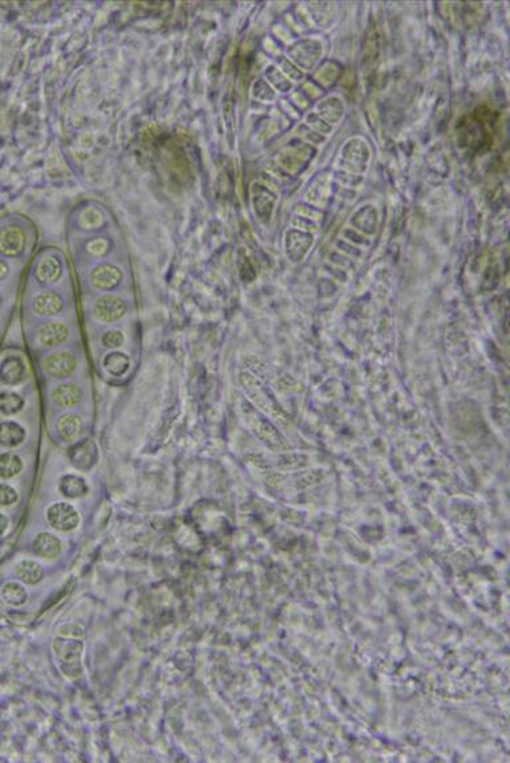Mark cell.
I'll list each match as a JSON object with an SVG mask.
<instances>
[{"label": "cell", "instance_id": "26", "mask_svg": "<svg viewBox=\"0 0 510 763\" xmlns=\"http://www.w3.org/2000/svg\"><path fill=\"white\" fill-rule=\"evenodd\" d=\"M10 273V269H8V264L4 262V260L0 259V280L4 279L7 275Z\"/></svg>", "mask_w": 510, "mask_h": 763}, {"label": "cell", "instance_id": "16", "mask_svg": "<svg viewBox=\"0 0 510 763\" xmlns=\"http://www.w3.org/2000/svg\"><path fill=\"white\" fill-rule=\"evenodd\" d=\"M60 492L67 498H80L88 492V485L83 478L77 476H64L60 479Z\"/></svg>", "mask_w": 510, "mask_h": 763}, {"label": "cell", "instance_id": "10", "mask_svg": "<svg viewBox=\"0 0 510 763\" xmlns=\"http://www.w3.org/2000/svg\"><path fill=\"white\" fill-rule=\"evenodd\" d=\"M69 338V328L60 322L44 323L38 331V339L45 347H56Z\"/></svg>", "mask_w": 510, "mask_h": 763}, {"label": "cell", "instance_id": "14", "mask_svg": "<svg viewBox=\"0 0 510 763\" xmlns=\"http://www.w3.org/2000/svg\"><path fill=\"white\" fill-rule=\"evenodd\" d=\"M26 429L14 421L0 423V445L6 448H16L26 439Z\"/></svg>", "mask_w": 510, "mask_h": 763}, {"label": "cell", "instance_id": "9", "mask_svg": "<svg viewBox=\"0 0 510 763\" xmlns=\"http://www.w3.org/2000/svg\"><path fill=\"white\" fill-rule=\"evenodd\" d=\"M63 273V264L55 255H44L36 264L35 276L43 285H54Z\"/></svg>", "mask_w": 510, "mask_h": 763}, {"label": "cell", "instance_id": "4", "mask_svg": "<svg viewBox=\"0 0 510 763\" xmlns=\"http://www.w3.org/2000/svg\"><path fill=\"white\" fill-rule=\"evenodd\" d=\"M126 303L114 295H104L95 304V315L103 323H116L126 314Z\"/></svg>", "mask_w": 510, "mask_h": 763}, {"label": "cell", "instance_id": "11", "mask_svg": "<svg viewBox=\"0 0 510 763\" xmlns=\"http://www.w3.org/2000/svg\"><path fill=\"white\" fill-rule=\"evenodd\" d=\"M33 310L40 316H56L64 310V300L57 292L45 291L35 298Z\"/></svg>", "mask_w": 510, "mask_h": 763}, {"label": "cell", "instance_id": "7", "mask_svg": "<svg viewBox=\"0 0 510 763\" xmlns=\"http://www.w3.org/2000/svg\"><path fill=\"white\" fill-rule=\"evenodd\" d=\"M123 280V273L119 267L113 264H100L91 273V283L97 289L110 291L119 286Z\"/></svg>", "mask_w": 510, "mask_h": 763}, {"label": "cell", "instance_id": "18", "mask_svg": "<svg viewBox=\"0 0 510 763\" xmlns=\"http://www.w3.org/2000/svg\"><path fill=\"white\" fill-rule=\"evenodd\" d=\"M16 576L27 584H38L43 579V568L36 561L24 560L16 566Z\"/></svg>", "mask_w": 510, "mask_h": 763}, {"label": "cell", "instance_id": "3", "mask_svg": "<svg viewBox=\"0 0 510 763\" xmlns=\"http://www.w3.org/2000/svg\"><path fill=\"white\" fill-rule=\"evenodd\" d=\"M26 247V234L14 225L0 229V254L8 258L19 257Z\"/></svg>", "mask_w": 510, "mask_h": 763}, {"label": "cell", "instance_id": "23", "mask_svg": "<svg viewBox=\"0 0 510 763\" xmlns=\"http://www.w3.org/2000/svg\"><path fill=\"white\" fill-rule=\"evenodd\" d=\"M124 333L121 331H117V329H112V331L105 332L101 338L103 345L110 348V349L120 348L124 344Z\"/></svg>", "mask_w": 510, "mask_h": 763}, {"label": "cell", "instance_id": "27", "mask_svg": "<svg viewBox=\"0 0 510 763\" xmlns=\"http://www.w3.org/2000/svg\"><path fill=\"white\" fill-rule=\"evenodd\" d=\"M7 529H8V519L0 513V535H3Z\"/></svg>", "mask_w": 510, "mask_h": 763}, {"label": "cell", "instance_id": "19", "mask_svg": "<svg viewBox=\"0 0 510 763\" xmlns=\"http://www.w3.org/2000/svg\"><path fill=\"white\" fill-rule=\"evenodd\" d=\"M22 469L23 462L17 455L11 453L0 454V478L8 479L15 477L22 471Z\"/></svg>", "mask_w": 510, "mask_h": 763}, {"label": "cell", "instance_id": "2", "mask_svg": "<svg viewBox=\"0 0 510 763\" xmlns=\"http://www.w3.org/2000/svg\"><path fill=\"white\" fill-rule=\"evenodd\" d=\"M47 519L55 530L63 532L75 530L80 522L79 513L73 506L66 502L52 504L47 511Z\"/></svg>", "mask_w": 510, "mask_h": 763}, {"label": "cell", "instance_id": "21", "mask_svg": "<svg viewBox=\"0 0 510 763\" xmlns=\"http://www.w3.org/2000/svg\"><path fill=\"white\" fill-rule=\"evenodd\" d=\"M1 598L10 605H22L27 600V591L17 583H7L1 588Z\"/></svg>", "mask_w": 510, "mask_h": 763}, {"label": "cell", "instance_id": "28", "mask_svg": "<svg viewBox=\"0 0 510 763\" xmlns=\"http://www.w3.org/2000/svg\"><path fill=\"white\" fill-rule=\"evenodd\" d=\"M0 303H1V294H0Z\"/></svg>", "mask_w": 510, "mask_h": 763}, {"label": "cell", "instance_id": "8", "mask_svg": "<svg viewBox=\"0 0 510 763\" xmlns=\"http://www.w3.org/2000/svg\"><path fill=\"white\" fill-rule=\"evenodd\" d=\"M68 457L72 464H75L79 470H89L96 464V445L92 441H83L68 450Z\"/></svg>", "mask_w": 510, "mask_h": 763}, {"label": "cell", "instance_id": "24", "mask_svg": "<svg viewBox=\"0 0 510 763\" xmlns=\"http://www.w3.org/2000/svg\"><path fill=\"white\" fill-rule=\"evenodd\" d=\"M108 242L103 238H96L88 243V252L93 257H103L108 251Z\"/></svg>", "mask_w": 510, "mask_h": 763}, {"label": "cell", "instance_id": "25", "mask_svg": "<svg viewBox=\"0 0 510 763\" xmlns=\"http://www.w3.org/2000/svg\"><path fill=\"white\" fill-rule=\"evenodd\" d=\"M17 501V492L8 485H0V506H10Z\"/></svg>", "mask_w": 510, "mask_h": 763}, {"label": "cell", "instance_id": "22", "mask_svg": "<svg viewBox=\"0 0 510 763\" xmlns=\"http://www.w3.org/2000/svg\"><path fill=\"white\" fill-rule=\"evenodd\" d=\"M103 222H104V217L96 209H87L80 216V225L85 229L101 227Z\"/></svg>", "mask_w": 510, "mask_h": 763}, {"label": "cell", "instance_id": "15", "mask_svg": "<svg viewBox=\"0 0 510 763\" xmlns=\"http://www.w3.org/2000/svg\"><path fill=\"white\" fill-rule=\"evenodd\" d=\"M83 430V423L79 416L64 414L56 423V432L64 441H73Z\"/></svg>", "mask_w": 510, "mask_h": 763}, {"label": "cell", "instance_id": "17", "mask_svg": "<svg viewBox=\"0 0 510 763\" xmlns=\"http://www.w3.org/2000/svg\"><path fill=\"white\" fill-rule=\"evenodd\" d=\"M103 367L107 369V372L111 373L112 376H123L130 367V358L128 357V354L114 351L104 357Z\"/></svg>", "mask_w": 510, "mask_h": 763}, {"label": "cell", "instance_id": "5", "mask_svg": "<svg viewBox=\"0 0 510 763\" xmlns=\"http://www.w3.org/2000/svg\"><path fill=\"white\" fill-rule=\"evenodd\" d=\"M77 367L76 357L69 352H56L44 360L45 372L55 379L69 377Z\"/></svg>", "mask_w": 510, "mask_h": 763}, {"label": "cell", "instance_id": "6", "mask_svg": "<svg viewBox=\"0 0 510 763\" xmlns=\"http://www.w3.org/2000/svg\"><path fill=\"white\" fill-rule=\"evenodd\" d=\"M28 368L19 356H8L0 363V382L6 385H19L26 382Z\"/></svg>", "mask_w": 510, "mask_h": 763}, {"label": "cell", "instance_id": "12", "mask_svg": "<svg viewBox=\"0 0 510 763\" xmlns=\"http://www.w3.org/2000/svg\"><path fill=\"white\" fill-rule=\"evenodd\" d=\"M52 398L60 408H73L82 401L83 392L73 382H63L54 389Z\"/></svg>", "mask_w": 510, "mask_h": 763}, {"label": "cell", "instance_id": "20", "mask_svg": "<svg viewBox=\"0 0 510 763\" xmlns=\"http://www.w3.org/2000/svg\"><path fill=\"white\" fill-rule=\"evenodd\" d=\"M24 408V400L13 392L0 393V413L4 416H14Z\"/></svg>", "mask_w": 510, "mask_h": 763}, {"label": "cell", "instance_id": "13", "mask_svg": "<svg viewBox=\"0 0 510 763\" xmlns=\"http://www.w3.org/2000/svg\"><path fill=\"white\" fill-rule=\"evenodd\" d=\"M61 543L50 532H40L33 541V552L44 559H54L60 554Z\"/></svg>", "mask_w": 510, "mask_h": 763}, {"label": "cell", "instance_id": "1", "mask_svg": "<svg viewBox=\"0 0 510 763\" xmlns=\"http://www.w3.org/2000/svg\"><path fill=\"white\" fill-rule=\"evenodd\" d=\"M54 652L61 670L72 679L82 674V654L83 642L72 639H56Z\"/></svg>", "mask_w": 510, "mask_h": 763}]
</instances>
